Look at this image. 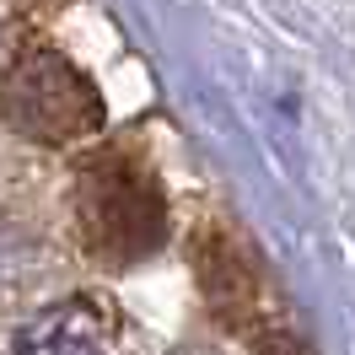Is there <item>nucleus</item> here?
Wrapping results in <instances>:
<instances>
[{"label":"nucleus","instance_id":"20e7f679","mask_svg":"<svg viewBox=\"0 0 355 355\" xmlns=\"http://www.w3.org/2000/svg\"><path fill=\"white\" fill-rule=\"evenodd\" d=\"M269 355H302V350H296V345H275Z\"/></svg>","mask_w":355,"mask_h":355},{"label":"nucleus","instance_id":"f257e3e1","mask_svg":"<svg viewBox=\"0 0 355 355\" xmlns=\"http://www.w3.org/2000/svg\"><path fill=\"white\" fill-rule=\"evenodd\" d=\"M0 119L17 135L38 140V146H70V140H87L97 130V92L76 65H65L60 54H27L6 70L0 81Z\"/></svg>","mask_w":355,"mask_h":355},{"label":"nucleus","instance_id":"f03ea898","mask_svg":"<svg viewBox=\"0 0 355 355\" xmlns=\"http://www.w3.org/2000/svg\"><path fill=\"white\" fill-rule=\"evenodd\" d=\"M81 243L108 264L146 259L162 243V200L135 167L108 162L87 178V189H81Z\"/></svg>","mask_w":355,"mask_h":355},{"label":"nucleus","instance_id":"7ed1b4c3","mask_svg":"<svg viewBox=\"0 0 355 355\" xmlns=\"http://www.w3.org/2000/svg\"><path fill=\"white\" fill-rule=\"evenodd\" d=\"M11 355H108V339L92 307L65 302V307H49L33 323H22L11 339Z\"/></svg>","mask_w":355,"mask_h":355}]
</instances>
